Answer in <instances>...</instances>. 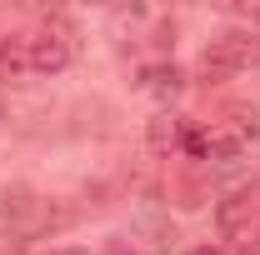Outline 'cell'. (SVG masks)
<instances>
[{
  "label": "cell",
  "mask_w": 260,
  "mask_h": 255,
  "mask_svg": "<svg viewBox=\"0 0 260 255\" xmlns=\"http://www.w3.org/2000/svg\"><path fill=\"white\" fill-rule=\"evenodd\" d=\"M0 220L10 225L15 235H40L50 225H65V215L45 200V195H30V190H10L5 205H0Z\"/></svg>",
  "instance_id": "277c9868"
},
{
  "label": "cell",
  "mask_w": 260,
  "mask_h": 255,
  "mask_svg": "<svg viewBox=\"0 0 260 255\" xmlns=\"http://www.w3.org/2000/svg\"><path fill=\"white\" fill-rule=\"evenodd\" d=\"M245 190H250V200H255V210H260V180H255V185H245Z\"/></svg>",
  "instance_id": "7c38bea8"
},
{
  "label": "cell",
  "mask_w": 260,
  "mask_h": 255,
  "mask_svg": "<svg viewBox=\"0 0 260 255\" xmlns=\"http://www.w3.org/2000/svg\"><path fill=\"white\" fill-rule=\"evenodd\" d=\"M40 255H90V250H75V245H55V250H40Z\"/></svg>",
  "instance_id": "30bf717a"
},
{
  "label": "cell",
  "mask_w": 260,
  "mask_h": 255,
  "mask_svg": "<svg viewBox=\"0 0 260 255\" xmlns=\"http://www.w3.org/2000/svg\"><path fill=\"white\" fill-rule=\"evenodd\" d=\"M140 90H150L155 100H175L180 90H185V70L175 60H155L140 70Z\"/></svg>",
  "instance_id": "52a82bcc"
},
{
  "label": "cell",
  "mask_w": 260,
  "mask_h": 255,
  "mask_svg": "<svg viewBox=\"0 0 260 255\" xmlns=\"http://www.w3.org/2000/svg\"><path fill=\"white\" fill-rule=\"evenodd\" d=\"M15 50H20V75H60L75 60V40L60 20H40L30 30H15Z\"/></svg>",
  "instance_id": "7a4b0ae2"
},
{
  "label": "cell",
  "mask_w": 260,
  "mask_h": 255,
  "mask_svg": "<svg viewBox=\"0 0 260 255\" xmlns=\"http://www.w3.org/2000/svg\"><path fill=\"white\" fill-rule=\"evenodd\" d=\"M105 255H140V250H135L130 240H110V245H105Z\"/></svg>",
  "instance_id": "ba28073f"
},
{
  "label": "cell",
  "mask_w": 260,
  "mask_h": 255,
  "mask_svg": "<svg viewBox=\"0 0 260 255\" xmlns=\"http://www.w3.org/2000/svg\"><path fill=\"white\" fill-rule=\"evenodd\" d=\"M260 140V110H240L210 125H190L185 135V160H240Z\"/></svg>",
  "instance_id": "6da1fadb"
},
{
  "label": "cell",
  "mask_w": 260,
  "mask_h": 255,
  "mask_svg": "<svg viewBox=\"0 0 260 255\" xmlns=\"http://www.w3.org/2000/svg\"><path fill=\"white\" fill-rule=\"evenodd\" d=\"M185 135H190V120L160 110V115L145 125V150H150L155 160H180L185 155Z\"/></svg>",
  "instance_id": "5b68a950"
},
{
  "label": "cell",
  "mask_w": 260,
  "mask_h": 255,
  "mask_svg": "<svg viewBox=\"0 0 260 255\" xmlns=\"http://www.w3.org/2000/svg\"><path fill=\"white\" fill-rule=\"evenodd\" d=\"M5 35L10 30H0V75H5Z\"/></svg>",
  "instance_id": "8fae6325"
},
{
  "label": "cell",
  "mask_w": 260,
  "mask_h": 255,
  "mask_svg": "<svg viewBox=\"0 0 260 255\" xmlns=\"http://www.w3.org/2000/svg\"><path fill=\"white\" fill-rule=\"evenodd\" d=\"M0 120H5V95H0Z\"/></svg>",
  "instance_id": "4fadbf2b"
},
{
  "label": "cell",
  "mask_w": 260,
  "mask_h": 255,
  "mask_svg": "<svg viewBox=\"0 0 260 255\" xmlns=\"http://www.w3.org/2000/svg\"><path fill=\"white\" fill-rule=\"evenodd\" d=\"M255 65H260V35L255 30H225L200 50V65L195 70H200L205 85H225V80L255 70Z\"/></svg>",
  "instance_id": "3957f363"
},
{
  "label": "cell",
  "mask_w": 260,
  "mask_h": 255,
  "mask_svg": "<svg viewBox=\"0 0 260 255\" xmlns=\"http://www.w3.org/2000/svg\"><path fill=\"white\" fill-rule=\"evenodd\" d=\"M185 255H225V250H220V245H190Z\"/></svg>",
  "instance_id": "9c48e42d"
},
{
  "label": "cell",
  "mask_w": 260,
  "mask_h": 255,
  "mask_svg": "<svg viewBox=\"0 0 260 255\" xmlns=\"http://www.w3.org/2000/svg\"><path fill=\"white\" fill-rule=\"evenodd\" d=\"M215 220H220V230H225V240H255L250 230H255V220H260V210H255V200H250V190H235V195H225L220 205H215Z\"/></svg>",
  "instance_id": "8992f818"
}]
</instances>
